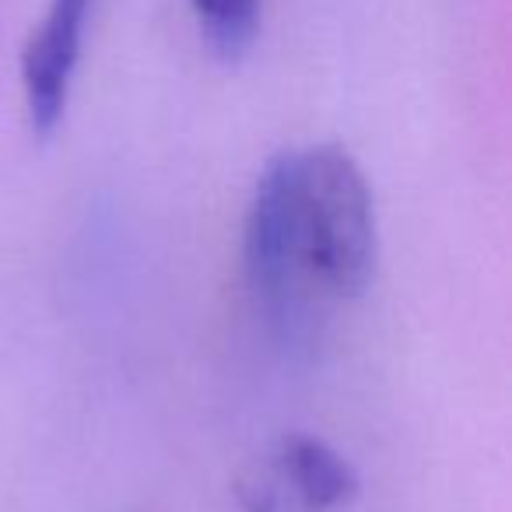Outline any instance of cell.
I'll list each match as a JSON object with an SVG mask.
<instances>
[{"label": "cell", "instance_id": "5", "mask_svg": "<svg viewBox=\"0 0 512 512\" xmlns=\"http://www.w3.org/2000/svg\"><path fill=\"white\" fill-rule=\"evenodd\" d=\"M200 36L221 64H239L256 43L264 0H190Z\"/></svg>", "mask_w": 512, "mask_h": 512}, {"label": "cell", "instance_id": "2", "mask_svg": "<svg viewBox=\"0 0 512 512\" xmlns=\"http://www.w3.org/2000/svg\"><path fill=\"white\" fill-rule=\"evenodd\" d=\"M306 274L295 151H278L256 179L253 204H249L246 278L274 320L292 323Z\"/></svg>", "mask_w": 512, "mask_h": 512}, {"label": "cell", "instance_id": "4", "mask_svg": "<svg viewBox=\"0 0 512 512\" xmlns=\"http://www.w3.org/2000/svg\"><path fill=\"white\" fill-rule=\"evenodd\" d=\"M285 470L309 509H337L358 495V474L337 449L313 435H288Z\"/></svg>", "mask_w": 512, "mask_h": 512}, {"label": "cell", "instance_id": "1", "mask_svg": "<svg viewBox=\"0 0 512 512\" xmlns=\"http://www.w3.org/2000/svg\"><path fill=\"white\" fill-rule=\"evenodd\" d=\"M306 271L337 295H362L376 274V211L362 165L341 144L295 151Z\"/></svg>", "mask_w": 512, "mask_h": 512}, {"label": "cell", "instance_id": "3", "mask_svg": "<svg viewBox=\"0 0 512 512\" xmlns=\"http://www.w3.org/2000/svg\"><path fill=\"white\" fill-rule=\"evenodd\" d=\"M95 0H50L46 18L22 53V88L29 123L39 137H50L67 113L71 78L78 71L85 25Z\"/></svg>", "mask_w": 512, "mask_h": 512}]
</instances>
